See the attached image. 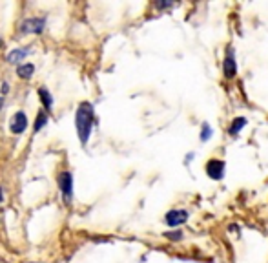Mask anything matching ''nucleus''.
Here are the masks:
<instances>
[{"instance_id":"f3484780","label":"nucleus","mask_w":268,"mask_h":263,"mask_svg":"<svg viewBox=\"0 0 268 263\" xmlns=\"http://www.w3.org/2000/svg\"><path fill=\"white\" fill-rule=\"evenodd\" d=\"M2 104H4V101H2V97H0V110H2Z\"/></svg>"},{"instance_id":"f03ea898","label":"nucleus","mask_w":268,"mask_h":263,"mask_svg":"<svg viewBox=\"0 0 268 263\" xmlns=\"http://www.w3.org/2000/svg\"><path fill=\"white\" fill-rule=\"evenodd\" d=\"M223 73L226 79H234L237 75V61H235V51L232 46L225 49V61H223Z\"/></svg>"},{"instance_id":"39448f33","label":"nucleus","mask_w":268,"mask_h":263,"mask_svg":"<svg viewBox=\"0 0 268 263\" xmlns=\"http://www.w3.org/2000/svg\"><path fill=\"white\" fill-rule=\"evenodd\" d=\"M44 26H46V20H44V18L33 17L22 22V31H24V33H42Z\"/></svg>"},{"instance_id":"423d86ee","label":"nucleus","mask_w":268,"mask_h":263,"mask_svg":"<svg viewBox=\"0 0 268 263\" xmlns=\"http://www.w3.org/2000/svg\"><path fill=\"white\" fill-rule=\"evenodd\" d=\"M28 128V117L24 112H17L11 119V132L13 134H22Z\"/></svg>"},{"instance_id":"4468645a","label":"nucleus","mask_w":268,"mask_h":263,"mask_svg":"<svg viewBox=\"0 0 268 263\" xmlns=\"http://www.w3.org/2000/svg\"><path fill=\"white\" fill-rule=\"evenodd\" d=\"M166 238L173 241H181L182 240V232L181 230H172V232H166Z\"/></svg>"},{"instance_id":"0eeeda50","label":"nucleus","mask_w":268,"mask_h":263,"mask_svg":"<svg viewBox=\"0 0 268 263\" xmlns=\"http://www.w3.org/2000/svg\"><path fill=\"white\" fill-rule=\"evenodd\" d=\"M59 187H61L62 194H64L66 197L71 196V190H73V177H71L69 172H62V174L59 175Z\"/></svg>"},{"instance_id":"dca6fc26","label":"nucleus","mask_w":268,"mask_h":263,"mask_svg":"<svg viewBox=\"0 0 268 263\" xmlns=\"http://www.w3.org/2000/svg\"><path fill=\"white\" fill-rule=\"evenodd\" d=\"M2 197H4V194H2V189H0V203H2Z\"/></svg>"},{"instance_id":"20e7f679","label":"nucleus","mask_w":268,"mask_h":263,"mask_svg":"<svg viewBox=\"0 0 268 263\" xmlns=\"http://www.w3.org/2000/svg\"><path fill=\"white\" fill-rule=\"evenodd\" d=\"M188 212L182 211V208H173V211L166 212L165 216V223L168 225V227H179V225L186 223L188 221Z\"/></svg>"},{"instance_id":"f8f14e48","label":"nucleus","mask_w":268,"mask_h":263,"mask_svg":"<svg viewBox=\"0 0 268 263\" xmlns=\"http://www.w3.org/2000/svg\"><path fill=\"white\" fill-rule=\"evenodd\" d=\"M39 95H40V99H42L44 106H46L48 110H51V95H49L48 90H46V88H40V90H39Z\"/></svg>"},{"instance_id":"9d476101","label":"nucleus","mask_w":268,"mask_h":263,"mask_svg":"<svg viewBox=\"0 0 268 263\" xmlns=\"http://www.w3.org/2000/svg\"><path fill=\"white\" fill-rule=\"evenodd\" d=\"M212 136H213L212 126H210L208 123H203V124H201V134H199L201 141H203V143H206V141L212 139Z\"/></svg>"},{"instance_id":"6e6552de","label":"nucleus","mask_w":268,"mask_h":263,"mask_svg":"<svg viewBox=\"0 0 268 263\" xmlns=\"http://www.w3.org/2000/svg\"><path fill=\"white\" fill-rule=\"evenodd\" d=\"M247 117H235L234 121H232V124H230V128H228V134L230 136H237L239 132L243 130V128L247 126Z\"/></svg>"},{"instance_id":"1a4fd4ad","label":"nucleus","mask_w":268,"mask_h":263,"mask_svg":"<svg viewBox=\"0 0 268 263\" xmlns=\"http://www.w3.org/2000/svg\"><path fill=\"white\" fill-rule=\"evenodd\" d=\"M33 71H35L33 64H22V66H18L17 73H18V77H20V79H31Z\"/></svg>"},{"instance_id":"2eb2a0df","label":"nucleus","mask_w":268,"mask_h":263,"mask_svg":"<svg viewBox=\"0 0 268 263\" xmlns=\"http://www.w3.org/2000/svg\"><path fill=\"white\" fill-rule=\"evenodd\" d=\"M194 155H195L194 152H192V153H188V155H186V165H190V161H192V159H194Z\"/></svg>"},{"instance_id":"ddd939ff","label":"nucleus","mask_w":268,"mask_h":263,"mask_svg":"<svg viewBox=\"0 0 268 263\" xmlns=\"http://www.w3.org/2000/svg\"><path fill=\"white\" fill-rule=\"evenodd\" d=\"M46 123H48V117L44 114H39V119H37V123H35V132H39Z\"/></svg>"},{"instance_id":"7ed1b4c3","label":"nucleus","mask_w":268,"mask_h":263,"mask_svg":"<svg viewBox=\"0 0 268 263\" xmlns=\"http://www.w3.org/2000/svg\"><path fill=\"white\" fill-rule=\"evenodd\" d=\"M225 168H226V165L223 159H210V161L206 163L204 170H206V175L210 179L221 181L225 177Z\"/></svg>"},{"instance_id":"9b49d317","label":"nucleus","mask_w":268,"mask_h":263,"mask_svg":"<svg viewBox=\"0 0 268 263\" xmlns=\"http://www.w3.org/2000/svg\"><path fill=\"white\" fill-rule=\"evenodd\" d=\"M28 55V49H15L8 55V62H18Z\"/></svg>"},{"instance_id":"f257e3e1","label":"nucleus","mask_w":268,"mask_h":263,"mask_svg":"<svg viewBox=\"0 0 268 263\" xmlns=\"http://www.w3.org/2000/svg\"><path fill=\"white\" fill-rule=\"evenodd\" d=\"M75 126L78 132V139L83 145H86L90 139L91 128H93V106L90 102H81L75 114Z\"/></svg>"}]
</instances>
